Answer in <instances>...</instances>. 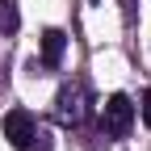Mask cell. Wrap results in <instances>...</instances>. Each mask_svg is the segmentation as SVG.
Listing matches in <instances>:
<instances>
[{
  "label": "cell",
  "mask_w": 151,
  "mask_h": 151,
  "mask_svg": "<svg viewBox=\"0 0 151 151\" xmlns=\"http://www.w3.org/2000/svg\"><path fill=\"white\" fill-rule=\"evenodd\" d=\"M92 113V97H88V84L84 80H67L55 97V118L63 126H84Z\"/></svg>",
  "instance_id": "6da1fadb"
},
{
  "label": "cell",
  "mask_w": 151,
  "mask_h": 151,
  "mask_svg": "<svg viewBox=\"0 0 151 151\" xmlns=\"http://www.w3.org/2000/svg\"><path fill=\"white\" fill-rule=\"evenodd\" d=\"M130 126H134V105H130V97L113 92V97L105 101V109H101V130L109 139H126Z\"/></svg>",
  "instance_id": "7a4b0ae2"
},
{
  "label": "cell",
  "mask_w": 151,
  "mask_h": 151,
  "mask_svg": "<svg viewBox=\"0 0 151 151\" xmlns=\"http://www.w3.org/2000/svg\"><path fill=\"white\" fill-rule=\"evenodd\" d=\"M34 134H38V122H34L29 109H9V113H4V139H9L17 151H29Z\"/></svg>",
  "instance_id": "3957f363"
},
{
  "label": "cell",
  "mask_w": 151,
  "mask_h": 151,
  "mask_svg": "<svg viewBox=\"0 0 151 151\" xmlns=\"http://www.w3.org/2000/svg\"><path fill=\"white\" fill-rule=\"evenodd\" d=\"M63 50H67V34L63 29H46L42 34V67L55 71V67L63 63Z\"/></svg>",
  "instance_id": "277c9868"
},
{
  "label": "cell",
  "mask_w": 151,
  "mask_h": 151,
  "mask_svg": "<svg viewBox=\"0 0 151 151\" xmlns=\"http://www.w3.org/2000/svg\"><path fill=\"white\" fill-rule=\"evenodd\" d=\"M17 25H21V17H17V9L0 0V38H9V34H17Z\"/></svg>",
  "instance_id": "5b68a950"
},
{
  "label": "cell",
  "mask_w": 151,
  "mask_h": 151,
  "mask_svg": "<svg viewBox=\"0 0 151 151\" xmlns=\"http://www.w3.org/2000/svg\"><path fill=\"white\" fill-rule=\"evenodd\" d=\"M29 151H50V134H46V130H38V134H34Z\"/></svg>",
  "instance_id": "8992f818"
},
{
  "label": "cell",
  "mask_w": 151,
  "mask_h": 151,
  "mask_svg": "<svg viewBox=\"0 0 151 151\" xmlns=\"http://www.w3.org/2000/svg\"><path fill=\"white\" fill-rule=\"evenodd\" d=\"M139 105H143V122H147V126H151V88H147V92H143V101H139Z\"/></svg>",
  "instance_id": "52a82bcc"
}]
</instances>
